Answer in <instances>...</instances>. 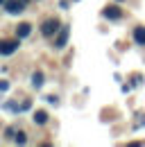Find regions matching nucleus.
<instances>
[{"label":"nucleus","instance_id":"39448f33","mask_svg":"<svg viewBox=\"0 0 145 147\" xmlns=\"http://www.w3.org/2000/svg\"><path fill=\"white\" fill-rule=\"evenodd\" d=\"M102 16H104V18H111V20H118V18H123V11H120V7L111 5V7H107V9L102 11Z\"/></svg>","mask_w":145,"mask_h":147},{"label":"nucleus","instance_id":"ddd939ff","mask_svg":"<svg viewBox=\"0 0 145 147\" xmlns=\"http://www.w3.org/2000/svg\"><path fill=\"white\" fill-rule=\"evenodd\" d=\"M7 88H9V84L7 82H0V91H7Z\"/></svg>","mask_w":145,"mask_h":147},{"label":"nucleus","instance_id":"6e6552de","mask_svg":"<svg viewBox=\"0 0 145 147\" xmlns=\"http://www.w3.org/2000/svg\"><path fill=\"white\" fill-rule=\"evenodd\" d=\"M32 86H34V88H41V86H43V73H41V70L32 73Z\"/></svg>","mask_w":145,"mask_h":147},{"label":"nucleus","instance_id":"2eb2a0df","mask_svg":"<svg viewBox=\"0 0 145 147\" xmlns=\"http://www.w3.org/2000/svg\"><path fill=\"white\" fill-rule=\"evenodd\" d=\"M5 2H7V0H0V5H5Z\"/></svg>","mask_w":145,"mask_h":147},{"label":"nucleus","instance_id":"423d86ee","mask_svg":"<svg viewBox=\"0 0 145 147\" xmlns=\"http://www.w3.org/2000/svg\"><path fill=\"white\" fill-rule=\"evenodd\" d=\"M30 32H32V25H27V23H20V25L16 27V38L30 36Z\"/></svg>","mask_w":145,"mask_h":147},{"label":"nucleus","instance_id":"7ed1b4c3","mask_svg":"<svg viewBox=\"0 0 145 147\" xmlns=\"http://www.w3.org/2000/svg\"><path fill=\"white\" fill-rule=\"evenodd\" d=\"M5 9H7V14L16 16V14H23V11H25V2H20V0H7V2H5Z\"/></svg>","mask_w":145,"mask_h":147},{"label":"nucleus","instance_id":"9b49d317","mask_svg":"<svg viewBox=\"0 0 145 147\" xmlns=\"http://www.w3.org/2000/svg\"><path fill=\"white\" fill-rule=\"evenodd\" d=\"M5 134H7V138H14V136H16V129H14V127H9L7 131H5Z\"/></svg>","mask_w":145,"mask_h":147},{"label":"nucleus","instance_id":"dca6fc26","mask_svg":"<svg viewBox=\"0 0 145 147\" xmlns=\"http://www.w3.org/2000/svg\"><path fill=\"white\" fill-rule=\"evenodd\" d=\"M118 2H120V0H118Z\"/></svg>","mask_w":145,"mask_h":147},{"label":"nucleus","instance_id":"20e7f679","mask_svg":"<svg viewBox=\"0 0 145 147\" xmlns=\"http://www.w3.org/2000/svg\"><path fill=\"white\" fill-rule=\"evenodd\" d=\"M20 45V38L16 41H0V55H14Z\"/></svg>","mask_w":145,"mask_h":147},{"label":"nucleus","instance_id":"f8f14e48","mask_svg":"<svg viewBox=\"0 0 145 147\" xmlns=\"http://www.w3.org/2000/svg\"><path fill=\"white\" fill-rule=\"evenodd\" d=\"M45 100H48V102H50V104H57V102H59V100H57V97H54V95H50V97H45Z\"/></svg>","mask_w":145,"mask_h":147},{"label":"nucleus","instance_id":"f03ea898","mask_svg":"<svg viewBox=\"0 0 145 147\" xmlns=\"http://www.w3.org/2000/svg\"><path fill=\"white\" fill-rule=\"evenodd\" d=\"M57 30H59V20L57 18H48V20H43V25H41V34L43 36H54Z\"/></svg>","mask_w":145,"mask_h":147},{"label":"nucleus","instance_id":"9d476101","mask_svg":"<svg viewBox=\"0 0 145 147\" xmlns=\"http://www.w3.org/2000/svg\"><path fill=\"white\" fill-rule=\"evenodd\" d=\"M14 140H16L18 145H25V143H27V138H25V134H23V131H18L16 136H14Z\"/></svg>","mask_w":145,"mask_h":147},{"label":"nucleus","instance_id":"0eeeda50","mask_svg":"<svg viewBox=\"0 0 145 147\" xmlns=\"http://www.w3.org/2000/svg\"><path fill=\"white\" fill-rule=\"evenodd\" d=\"M134 41L138 45H145V27H136L134 30Z\"/></svg>","mask_w":145,"mask_h":147},{"label":"nucleus","instance_id":"4468645a","mask_svg":"<svg viewBox=\"0 0 145 147\" xmlns=\"http://www.w3.org/2000/svg\"><path fill=\"white\" fill-rule=\"evenodd\" d=\"M20 2H25V5H27V2H30V0H20Z\"/></svg>","mask_w":145,"mask_h":147},{"label":"nucleus","instance_id":"1a4fd4ad","mask_svg":"<svg viewBox=\"0 0 145 147\" xmlns=\"http://www.w3.org/2000/svg\"><path fill=\"white\" fill-rule=\"evenodd\" d=\"M32 120H34V125H45V122H48V113H45V111H36Z\"/></svg>","mask_w":145,"mask_h":147},{"label":"nucleus","instance_id":"f257e3e1","mask_svg":"<svg viewBox=\"0 0 145 147\" xmlns=\"http://www.w3.org/2000/svg\"><path fill=\"white\" fill-rule=\"evenodd\" d=\"M68 34H70V27H68V25H61V27L57 30V36H54V50H64V48H66Z\"/></svg>","mask_w":145,"mask_h":147}]
</instances>
